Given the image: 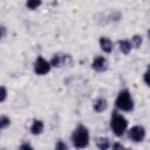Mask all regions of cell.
<instances>
[{
  "mask_svg": "<svg viewBox=\"0 0 150 150\" xmlns=\"http://www.w3.org/2000/svg\"><path fill=\"white\" fill-rule=\"evenodd\" d=\"M96 145H97L98 149L105 150V149H108V148L110 146V143H109V139H108L107 137H100V138H97V141H96Z\"/></svg>",
  "mask_w": 150,
  "mask_h": 150,
  "instance_id": "cell-11",
  "label": "cell"
},
{
  "mask_svg": "<svg viewBox=\"0 0 150 150\" xmlns=\"http://www.w3.org/2000/svg\"><path fill=\"white\" fill-rule=\"evenodd\" d=\"M116 107L124 111H131L134 108V103L131 96L128 90H122L116 98Z\"/></svg>",
  "mask_w": 150,
  "mask_h": 150,
  "instance_id": "cell-2",
  "label": "cell"
},
{
  "mask_svg": "<svg viewBox=\"0 0 150 150\" xmlns=\"http://www.w3.org/2000/svg\"><path fill=\"white\" fill-rule=\"evenodd\" d=\"M66 63V55L64 56H61L59 54H55L53 57H52V61H50V64L53 67H61V64Z\"/></svg>",
  "mask_w": 150,
  "mask_h": 150,
  "instance_id": "cell-10",
  "label": "cell"
},
{
  "mask_svg": "<svg viewBox=\"0 0 150 150\" xmlns=\"http://www.w3.org/2000/svg\"><path fill=\"white\" fill-rule=\"evenodd\" d=\"M110 125H111V129H112L114 134L120 137V136H122L124 134V131H125V129L128 127V122H127V120L122 115L114 114L112 118H111Z\"/></svg>",
  "mask_w": 150,
  "mask_h": 150,
  "instance_id": "cell-3",
  "label": "cell"
},
{
  "mask_svg": "<svg viewBox=\"0 0 150 150\" xmlns=\"http://www.w3.org/2000/svg\"><path fill=\"white\" fill-rule=\"evenodd\" d=\"M71 141H73V144L74 146L79 148V149H82V148H86L89 143V132H88V129L84 127V125H79L73 135H71Z\"/></svg>",
  "mask_w": 150,
  "mask_h": 150,
  "instance_id": "cell-1",
  "label": "cell"
},
{
  "mask_svg": "<svg viewBox=\"0 0 150 150\" xmlns=\"http://www.w3.org/2000/svg\"><path fill=\"white\" fill-rule=\"evenodd\" d=\"M100 46H101V49L105 53H110L112 50V43L111 41L108 39V38H101L100 39Z\"/></svg>",
  "mask_w": 150,
  "mask_h": 150,
  "instance_id": "cell-7",
  "label": "cell"
},
{
  "mask_svg": "<svg viewBox=\"0 0 150 150\" xmlns=\"http://www.w3.org/2000/svg\"><path fill=\"white\" fill-rule=\"evenodd\" d=\"M50 63L47 62L43 57L39 56L34 63V71L38 74V75H45L47 74L49 70H50Z\"/></svg>",
  "mask_w": 150,
  "mask_h": 150,
  "instance_id": "cell-4",
  "label": "cell"
},
{
  "mask_svg": "<svg viewBox=\"0 0 150 150\" xmlns=\"http://www.w3.org/2000/svg\"><path fill=\"white\" fill-rule=\"evenodd\" d=\"M107 101L104 100V98H97L96 101H95V103H94V109H95V111H97V112H101V111H103V110H105L107 109Z\"/></svg>",
  "mask_w": 150,
  "mask_h": 150,
  "instance_id": "cell-9",
  "label": "cell"
},
{
  "mask_svg": "<svg viewBox=\"0 0 150 150\" xmlns=\"http://www.w3.org/2000/svg\"><path fill=\"white\" fill-rule=\"evenodd\" d=\"M144 136H145V130L143 127L141 125H136V127H132L130 130H129V138L136 143L138 142H142L144 139Z\"/></svg>",
  "mask_w": 150,
  "mask_h": 150,
  "instance_id": "cell-5",
  "label": "cell"
},
{
  "mask_svg": "<svg viewBox=\"0 0 150 150\" xmlns=\"http://www.w3.org/2000/svg\"><path fill=\"white\" fill-rule=\"evenodd\" d=\"M30 131L33 135H40L43 131V123L40 120H35L33 122V125L30 128Z\"/></svg>",
  "mask_w": 150,
  "mask_h": 150,
  "instance_id": "cell-8",
  "label": "cell"
},
{
  "mask_svg": "<svg viewBox=\"0 0 150 150\" xmlns=\"http://www.w3.org/2000/svg\"><path fill=\"white\" fill-rule=\"evenodd\" d=\"M93 68L96 71H105L108 68V62L103 56H96L93 61Z\"/></svg>",
  "mask_w": 150,
  "mask_h": 150,
  "instance_id": "cell-6",
  "label": "cell"
},
{
  "mask_svg": "<svg viewBox=\"0 0 150 150\" xmlns=\"http://www.w3.org/2000/svg\"><path fill=\"white\" fill-rule=\"evenodd\" d=\"M148 75H149V73L146 71V73L144 74V81H145V83H146V84H149V81H148Z\"/></svg>",
  "mask_w": 150,
  "mask_h": 150,
  "instance_id": "cell-21",
  "label": "cell"
},
{
  "mask_svg": "<svg viewBox=\"0 0 150 150\" xmlns=\"http://www.w3.org/2000/svg\"><path fill=\"white\" fill-rule=\"evenodd\" d=\"M20 149H32V145L28 144V143H25V144H22V145L20 146Z\"/></svg>",
  "mask_w": 150,
  "mask_h": 150,
  "instance_id": "cell-18",
  "label": "cell"
},
{
  "mask_svg": "<svg viewBox=\"0 0 150 150\" xmlns=\"http://www.w3.org/2000/svg\"><path fill=\"white\" fill-rule=\"evenodd\" d=\"M142 43V36L139 35H134L132 39H131V45L135 47V48H138Z\"/></svg>",
  "mask_w": 150,
  "mask_h": 150,
  "instance_id": "cell-14",
  "label": "cell"
},
{
  "mask_svg": "<svg viewBox=\"0 0 150 150\" xmlns=\"http://www.w3.org/2000/svg\"><path fill=\"white\" fill-rule=\"evenodd\" d=\"M7 97V91L4 87H0V102H4Z\"/></svg>",
  "mask_w": 150,
  "mask_h": 150,
  "instance_id": "cell-16",
  "label": "cell"
},
{
  "mask_svg": "<svg viewBox=\"0 0 150 150\" xmlns=\"http://www.w3.org/2000/svg\"><path fill=\"white\" fill-rule=\"evenodd\" d=\"M5 33H6V29H5L4 27H1V26H0V39L5 35Z\"/></svg>",
  "mask_w": 150,
  "mask_h": 150,
  "instance_id": "cell-19",
  "label": "cell"
},
{
  "mask_svg": "<svg viewBox=\"0 0 150 150\" xmlns=\"http://www.w3.org/2000/svg\"><path fill=\"white\" fill-rule=\"evenodd\" d=\"M55 149H56V150H67L68 146H67L63 142H59V143L55 145Z\"/></svg>",
  "mask_w": 150,
  "mask_h": 150,
  "instance_id": "cell-17",
  "label": "cell"
},
{
  "mask_svg": "<svg viewBox=\"0 0 150 150\" xmlns=\"http://www.w3.org/2000/svg\"><path fill=\"white\" fill-rule=\"evenodd\" d=\"M11 123V120L7 116H0V129L8 127Z\"/></svg>",
  "mask_w": 150,
  "mask_h": 150,
  "instance_id": "cell-15",
  "label": "cell"
},
{
  "mask_svg": "<svg viewBox=\"0 0 150 150\" xmlns=\"http://www.w3.org/2000/svg\"><path fill=\"white\" fill-rule=\"evenodd\" d=\"M112 148H114V149H123V145H122V144H117V143H116V144H114V145H112Z\"/></svg>",
  "mask_w": 150,
  "mask_h": 150,
  "instance_id": "cell-20",
  "label": "cell"
},
{
  "mask_svg": "<svg viewBox=\"0 0 150 150\" xmlns=\"http://www.w3.org/2000/svg\"><path fill=\"white\" fill-rule=\"evenodd\" d=\"M118 45H120V49L123 54H129V52L131 50V43L127 40H121L118 41Z\"/></svg>",
  "mask_w": 150,
  "mask_h": 150,
  "instance_id": "cell-12",
  "label": "cell"
},
{
  "mask_svg": "<svg viewBox=\"0 0 150 150\" xmlns=\"http://www.w3.org/2000/svg\"><path fill=\"white\" fill-rule=\"evenodd\" d=\"M41 5V0H27V7L29 9H35Z\"/></svg>",
  "mask_w": 150,
  "mask_h": 150,
  "instance_id": "cell-13",
  "label": "cell"
}]
</instances>
